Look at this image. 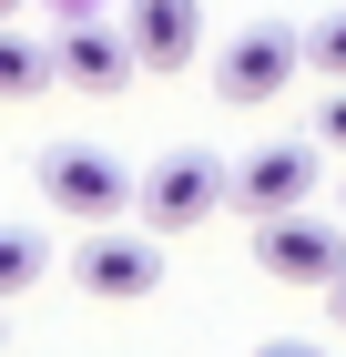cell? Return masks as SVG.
<instances>
[{"label": "cell", "mask_w": 346, "mask_h": 357, "mask_svg": "<svg viewBox=\"0 0 346 357\" xmlns=\"http://www.w3.org/2000/svg\"><path fill=\"white\" fill-rule=\"evenodd\" d=\"M52 10H61V21H92V10H102V0H52Z\"/></svg>", "instance_id": "obj_14"}, {"label": "cell", "mask_w": 346, "mask_h": 357, "mask_svg": "<svg viewBox=\"0 0 346 357\" xmlns=\"http://www.w3.org/2000/svg\"><path fill=\"white\" fill-rule=\"evenodd\" d=\"M295 72H306V31H285V21H244L235 41H224V61H214V92H224L235 112H265Z\"/></svg>", "instance_id": "obj_4"}, {"label": "cell", "mask_w": 346, "mask_h": 357, "mask_svg": "<svg viewBox=\"0 0 346 357\" xmlns=\"http://www.w3.org/2000/svg\"><path fill=\"white\" fill-rule=\"evenodd\" d=\"M224 194H235V164H214V153H163L153 174H133V215L163 225V235H184V225L224 215Z\"/></svg>", "instance_id": "obj_3"}, {"label": "cell", "mask_w": 346, "mask_h": 357, "mask_svg": "<svg viewBox=\"0 0 346 357\" xmlns=\"http://www.w3.org/2000/svg\"><path fill=\"white\" fill-rule=\"evenodd\" d=\"M72 286L92 306H143V296H163V245L153 235H123V225H92L81 255H72Z\"/></svg>", "instance_id": "obj_5"}, {"label": "cell", "mask_w": 346, "mask_h": 357, "mask_svg": "<svg viewBox=\"0 0 346 357\" xmlns=\"http://www.w3.org/2000/svg\"><path fill=\"white\" fill-rule=\"evenodd\" d=\"M316 143H326V153H346V82L326 92V123H316Z\"/></svg>", "instance_id": "obj_12"}, {"label": "cell", "mask_w": 346, "mask_h": 357, "mask_svg": "<svg viewBox=\"0 0 346 357\" xmlns=\"http://www.w3.org/2000/svg\"><path fill=\"white\" fill-rule=\"evenodd\" d=\"M52 72L72 92H92V102H112V92L133 82L143 61H133V41L123 31H102V21H61V41H52Z\"/></svg>", "instance_id": "obj_7"}, {"label": "cell", "mask_w": 346, "mask_h": 357, "mask_svg": "<svg viewBox=\"0 0 346 357\" xmlns=\"http://www.w3.org/2000/svg\"><path fill=\"white\" fill-rule=\"evenodd\" d=\"M326 296H336V327H346V275H336V286H326Z\"/></svg>", "instance_id": "obj_15"}, {"label": "cell", "mask_w": 346, "mask_h": 357, "mask_svg": "<svg viewBox=\"0 0 346 357\" xmlns=\"http://www.w3.org/2000/svg\"><path fill=\"white\" fill-rule=\"evenodd\" d=\"M0 337H10V317H0Z\"/></svg>", "instance_id": "obj_17"}, {"label": "cell", "mask_w": 346, "mask_h": 357, "mask_svg": "<svg viewBox=\"0 0 346 357\" xmlns=\"http://www.w3.org/2000/svg\"><path fill=\"white\" fill-rule=\"evenodd\" d=\"M316 184H326V143L295 133V143H255L235 164V194L224 204H244V225H255V215H285V204H316Z\"/></svg>", "instance_id": "obj_6"}, {"label": "cell", "mask_w": 346, "mask_h": 357, "mask_svg": "<svg viewBox=\"0 0 346 357\" xmlns=\"http://www.w3.org/2000/svg\"><path fill=\"white\" fill-rule=\"evenodd\" d=\"M255 357H326V347H316V337H265Z\"/></svg>", "instance_id": "obj_13"}, {"label": "cell", "mask_w": 346, "mask_h": 357, "mask_svg": "<svg viewBox=\"0 0 346 357\" xmlns=\"http://www.w3.org/2000/svg\"><path fill=\"white\" fill-rule=\"evenodd\" d=\"M41 275H52V245H41L31 225H0V306H10V296H31Z\"/></svg>", "instance_id": "obj_10"}, {"label": "cell", "mask_w": 346, "mask_h": 357, "mask_svg": "<svg viewBox=\"0 0 346 357\" xmlns=\"http://www.w3.org/2000/svg\"><path fill=\"white\" fill-rule=\"evenodd\" d=\"M52 41H21V31L0 21V102H31V92H52Z\"/></svg>", "instance_id": "obj_9"}, {"label": "cell", "mask_w": 346, "mask_h": 357, "mask_svg": "<svg viewBox=\"0 0 346 357\" xmlns=\"http://www.w3.org/2000/svg\"><path fill=\"white\" fill-rule=\"evenodd\" d=\"M255 266L275 286H336L346 275V225H326L316 204H285V215H255Z\"/></svg>", "instance_id": "obj_2"}, {"label": "cell", "mask_w": 346, "mask_h": 357, "mask_svg": "<svg viewBox=\"0 0 346 357\" xmlns=\"http://www.w3.org/2000/svg\"><path fill=\"white\" fill-rule=\"evenodd\" d=\"M31 184H41V204H52L61 225H123L133 215V174H123L112 143H41Z\"/></svg>", "instance_id": "obj_1"}, {"label": "cell", "mask_w": 346, "mask_h": 357, "mask_svg": "<svg viewBox=\"0 0 346 357\" xmlns=\"http://www.w3.org/2000/svg\"><path fill=\"white\" fill-rule=\"evenodd\" d=\"M10 10H21V0H0V21H10Z\"/></svg>", "instance_id": "obj_16"}, {"label": "cell", "mask_w": 346, "mask_h": 357, "mask_svg": "<svg viewBox=\"0 0 346 357\" xmlns=\"http://www.w3.org/2000/svg\"><path fill=\"white\" fill-rule=\"evenodd\" d=\"M123 41L143 72H173L204 52V0H123Z\"/></svg>", "instance_id": "obj_8"}, {"label": "cell", "mask_w": 346, "mask_h": 357, "mask_svg": "<svg viewBox=\"0 0 346 357\" xmlns=\"http://www.w3.org/2000/svg\"><path fill=\"white\" fill-rule=\"evenodd\" d=\"M306 61H316L326 82H346V10H326V21L306 31Z\"/></svg>", "instance_id": "obj_11"}]
</instances>
